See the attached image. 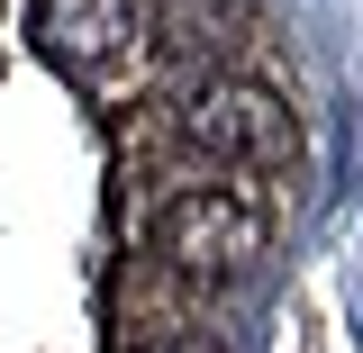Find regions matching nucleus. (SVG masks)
<instances>
[{"instance_id": "1", "label": "nucleus", "mask_w": 363, "mask_h": 353, "mask_svg": "<svg viewBox=\"0 0 363 353\" xmlns=\"http://www.w3.org/2000/svg\"><path fill=\"white\" fill-rule=\"evenodd\" d=\"M264 245H272V218H264V199L236 190V181H182L173 199L145 218V254L164 272H182L191 290L245 281L264 263Z\"/></svg>"}, {"instance_id": "2", "label": "nucleus", "mask_w": 363, "mask_h": 353, "mask_svg": "<svg viewBox=\"0 0 363 353\" xmlns=\"http://www.w3.org/2000/svg\"><path fill=\"white\" fill-rule=\"evenodd\" d=\"M173 145L191 163H227V173H281V163H300V127H291L281 91L245 82V73L173 91Z\"/></svg>"}, {"instance_id": "3", "label": "nucleus", "mask_w": 363, "mask_h": 353, "mask_svg": "<svg viewBox=\"0 0 363 353\" xmlns=\"http://www.w3.org/2000/svg\"><path fill=\"white\" fill-rule=\"evenodd\" d=\"M18 28H28V45H37L55 73L100 82V73H118L136 45H145V0H28Z\"/></svg>"}, {"instance_id": "4", "label": "nucleus", "mask_w": 363, "mask_h": 353, "mask_svg": "<svg viewBox=\"0 0 363 353\" xmlns=\"http://www.w3.org/2000/svg\"><path fill=\"white\" fill-rule=\"evenodd\" d=\"M145 37H164L173 54L227 64L255 45V0H145Z\"/></svg>"}, {"instance_id": "5", "label": "nucleus", "mask_w": 363, "mask_h": 353, "mask_svg": "<svg viewBox=\"0 0 363 353\" xmlns=\"http://www.w3.org/2000/svg\"><path fill=\"white\" fill-rule=\"evenodd\" d=\"M109 299H118V326H128V353H155L164 335H182V326H191V281H182V272H164L155 254H145V263H136L128 281L109 290Z\"/></svg>"}, {"instance_id": "6", "label": "nucleus", "mask_w": 363, "mask_h": 353, "mask_svg": "<svg viewBox=\"0 0 363 353\" xmlns=\"http://www.w3.org/2000/svg\"><path fill=\"white\" fill-rule=\"evenodd\" d=\"M155 353H218V345H209L200 326H182V335H164V345H155Z\"/></svg>"}]
</instances>
